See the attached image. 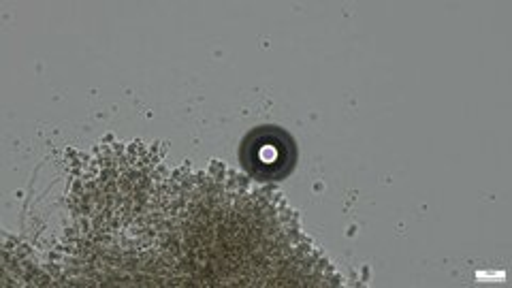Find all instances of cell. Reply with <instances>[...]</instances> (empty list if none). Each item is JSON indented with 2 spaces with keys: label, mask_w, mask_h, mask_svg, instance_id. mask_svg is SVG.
<instances>
[{
  "label": "cell",
  "mask_w": 512,
  "mask_h": 288,
  "mask_svg": "<svg viewBox=\"0 0 512 288\" xmlns=\"http://www.w3.org/2000/svg\"><path fill=\"white\" fill-rule=\"evenodd\" d=\"M244 167L265 180H278L293 169L295 165V148L293 141L288 139L278 128H263L254 131L242 150Z\"/></svg>",
  "instance_id": "cell-1"
}]
</instances>
